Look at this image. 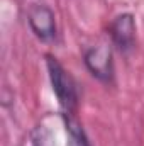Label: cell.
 <instances>
[{"label":"cell","mask_w":144,"mask_h":146,"mask_svg":"<svg viewBox=\"0 0 144 146\" xmlns=\"http://www.w3.org/2000/svg\"><path fill=\"white\" fill-rule=\"evenodd\" d=\"M65 117V126H66V134H68V146H90V141L78 122V119L73 114H63Z\"/></svg>","instance_id":"5b68a950"},{"label":"cell","mask_w":144,"mask_h":146,"mask_svg":"<svg viewBox=\"0 0 144 146\" xmlns=\"http://www.w3.org/2000/svg\"><path fill=\"white\" fill-rule=\"evenodd\" d=\"M46 66L53 85V92L56 94L58 102L63 107V114H73L78 106V92L73 76L53 54H46Z\"/></svg>","instance_id":"6da1fadb"},{"label":"cell","mask_w":144,"mask_h":146,"mask_svg":"<svg viewBox=\"0 0 144 146\" xmlns=\"http://www.w3.org/2000/svg\"><path fill=\"white\" fill-rule=\"evenodd\" d=\"M85 66L97 80L110 83L114 78V61H112V51L105 44L92 46L83 54Z\"/></svg>","instance_id":"7a4b0ae2"},{"label":"cell","mask_w":144,"mask_h":146,"mask_svg":"<svg viewBox=\"0 0 144 146\" xmlns=\"http://www.w3.org/2000/svg\"><path fill=\"white\" fill-rule=\"evenodd\" d=\"M108 34H110L114 46L119 51H122V53L131 51L136 44V19H134V15L129 12H124V14H119L117 17H114L108 26Z\"/></svg>","instance_id":"3957f363"},{"label":"cell","mask_w":144,"mask_h":146,"mask_svg":"<svg viewBox=\"0 0 144 146\" xmlns=\"http://www.w3.org/2000/svg\"><path fill=\"white\" fill-rule=\"evenodd\" d=\"M27 21L32 33L41 41L49 42L56 39V17H54V12L46 3L31 5L27 12Z\"/></svg>","instance_id":"277c9868"}]
</instances>
